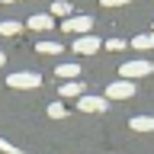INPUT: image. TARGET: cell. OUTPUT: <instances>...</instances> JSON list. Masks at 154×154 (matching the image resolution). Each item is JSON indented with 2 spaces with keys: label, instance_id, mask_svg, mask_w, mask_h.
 <instances>
[{
  "label": "cell",
  "instance_id": "1",
  "mask_svg": "<svg viewBox=\"0 0 154 154\" xmlns=\"http://www.w3.org/2000/svg\"><path fill=\"white\" fill-rule=\"evenodd\" d=\"M119 74H122V80H132V77H148V74H154V64H151V61H125V64L119 67Z\"/></svg>",
  "mask_w": 154,
  "mask_h": 154
},
{
  "label": "cell",
  "instance_id": "2",
  "mask_svg": "<svg viewBox=\"0 0 154 154\" xmlns=\"http://www.w3.org/2000/svg\"><path fill=\"white\" fill-rule=\"evenodd\" d=\"M7 84L13 87V90H32V87L42 84V77L32 74V71H16V74H10V77H7Z\"/></svg>",
  "mask_w": 154,
  "mask_h": 154
},
{
  "label": "cell",
  "instance_id": "3",
  "mask_svg": "<svg viewBox=\"0 0 154 154\" xmlns=\"http://www.w3.org/2000/svg\"><path fill=\"white\" fill-rule=\"evenodd\" d=\"M135 96V84L132 80H112L106 87V100H132Z\"/></svg>",
  "mask_w": 154,
  "mask_h": 154
},
{
  "label": "cell",
  "instance_id": "4",
  "mask_svg": "<svg viewBox=\"0 0 154 154\" xmlns=\"http://www.w3.org/2000/svg\"><path fill=\"white\" fill-rule=\"evenodd\" d=\"M61 29H64V32H74V35H87V32L93 29V19L90 16H67L64 23H61Z\"/></svg>",
  "mask_w": 154,
  "mask_h": 154
},
{
  "label": "cell",
  "instance_id": "5",
  "mask_svg": "<svg viewBox=\"0 0 154 154\" xmlns=\"http://www.w3.org/2000/svg\"><path fill=\"white\" fill-rule=\"evenodd\" d=\"M100 48H103V42H100L96 35H77L74 38V51L77 55H96Z\"/></svg>",
  "mask_w": 154,
  "mask_h": 154
},
{
  "label": "cell",
  "instance_id": "6",
  "mask_svg": "<svg viewBox=\"0 0 154 154\" xmlns=\"http://www.w3.org/2000/svg\"><path fill=\"white\" fill-rule=\"evenodd\" d=\"M106 100L103 96H90V93H84L80 96V100H77V109H80V112H106Z\"/></svg>",
  "mask_w": 154,
  "mask_h": 154
},
{
  "label": "cell",
  "instance_id": "7",
  "mask_svg": "<svg viewBox=\"0 0 154 154\" xmlns=\"http://www.w3.org/2000/svg\"><path fill=\"white\" fill-rule=\"evenodd\" d=\"M26 26H29V29H35V32H45V29L55 26V16H51V13H35V16H29Z\"/></svg>",
  "mask_w": 154,
  "mask_h": 154
},
{
  "label": "cell",
  "instance_id": "8",
  "mask_svg": "<svg viewBox=\"0 0 154 154\" xmlns=\"http://www.w3.org/2000/svg\"><path fill=\"white\" fill-rule=\"evenodd\" d=\"M55 77H64V84H67V80H77V77H80V64H77V61H71V64H58Z\"/></svg>",
  "mask_w": 154,
  "mask_h": 154
},
{
  "label": "cell",
  "instance_id": "9",
  "mask_svg": "<svg viewBox=\"0 0 154 154\" xmlns=\"http://www.w3.org/2000/svg\"><path fill=\"white\" fill-rule=\"evenodd\" d=\"M128 128H135V132H154V116H135L128 122Z\"/></svg>",
  "mask_w": 154,
  "mask_h": 154
},
{
  "label": "cell",
  "instance_id": "10",
  "mask_svg": "<svg viewBox=\"0 0 154 154\" xmlns=\"http://www.w3.org/2000/svg\"><path fill=\"white\" fill-rule=\"evenodd\" d=\"M61 96H84V84L80 80H67V84H61Z\"/></svg>",
  "mask_w": 154,
  "mask_h": 154
},
{
  "label": "cell",
  "instance_id": "11",
  "mask_svg": "<svg viewBox=\"0 0 154 154\" xmlns=\"http://www.w3.org/2000/svg\"><path fill=\"white\" fill-rule=\"evenodd\" d=\"M132 48H138V51H148V48H154V32L135 35V38H132Z\"/></svg>",
  "mask_w": 154,
  "mask_h": 154
},
{
  "label": "cell",
  "instance_id": "12",
  "mask_svg": "<svg viewBox=\"0 0 154 154\" xmlns=\"http://www.w3.org/2000/svg\"><path fill=\"white\" fill-rule=\"evenodd\" d=\"M23 32V23H16V19H3L0 23V35H19Z\"/></svg>",
  "mask_w": 154,
  "mask_h": 154
},
{
  "label": "cell",
  "instance_id": "13",
  "mask_svg": "<svg viewBox=\"0 0 154 154\" xmlns=\"http://www.w3.org/2000/svg\"><path fill=\"white\" fill-rule=\"evenodd\" d=\"M51 16H71V3H67V0H55V3H51Z\"/></svg>",
  "mask_w": 154,
  "mask_h": 154
},
{
  "label": "cell",
  "instance_id": "14",
  "mask_svg": "<svg viewBox=\"0 0 154 154\" xmlns=\"http://www.w3.org/2000/svg\"><path fill=\"white\" fill-rule=\"evenodd\" d=\"M58 51H64L58 42H38V55H58Z\"/></svg>",
  "mask_w": 154,
  "mask_h": 154
},
{
  "label": "cell",
  "instance_id": "15",
  "mask_svg": "<svg viewBox=\"0 0 154 154\" xmlns=\"http://www.w3.org/2000/svg\"><path fill=\"white\" fill-rule=\"evenodd\" d=\"M48 116H51V119H64V116H67V106L64 103H48Z\"/></svg>",
  "mask_w": 154,
  "mask_h": 154
},
{
  "label": "cell",
  "instance_id": "16",
  "mask_svg": "<svg viewBox=\"0 0 154 154\" xmlns=\"http://www.w3.org/2000/svg\"><path fill=\"white\" fill-rule=\"evenodd\" d=\"M106 48H109V51H122L125 42H122V38H109V42H106Z\"/></svg>",
  "mask_w": 154,
  "mask_h": 154
},
{
  "label": "cell",
  "instance_id": "17",
  "mask_svg": "<svg viewBox=\"0 0 154 154\" xmlns=\"http://www.w3.org/2000/svg\"><path fill=\"white\" fill-rule=\"evenodd\" d=\"M103 7H122V3H128V0H100Z\"/></svg>",
  "mask_w": 154,
  "mask_h": 154
},
{
  "label": "cell",
  "instance_id": "18",
  "mask_svg": "<svg viewBox=\"0 0 154 154\" xmlns=\"http://www.w3.org/2000/svg\"><path fill=\"white\" fill-rule=\"evenodd\" d=\"M3 61H7V55H3V51H0V67H3Z\"/></svg>",
  "mask_w": 154,
  "mask_h": 154
},
{
  "label": "cell",
  "instance_id": "19",
  "mask_svg": "<svg viewBox=\"0 0 154 154\" xmlns=\"http://www.w3.org/2000/svg\"><path fill=\"white\" fill-rule=\"evenodd\" d=\"M0 3H16V0H0Z\"/></svg>",
  "mask_w": 154,
  "mask_h": 154
}]
</instances>
